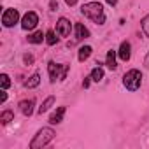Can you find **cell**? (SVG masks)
Instances as JSON below:
<instances>
[{
  "label": "cell",
  "instance_id": "5b68a950",
  "mask_svg": "<svg viewBox=\"0 0 149 149\" xmlns=\"http://www.w3.org/2000/svg\"><path fill=\"white\" fill-rule=\"evenodd\" d=\"M18 19H19V13H18L16 9H7V11L4 13V16H2V23H4V26H7V28L14 26V25L18 23Z\"/></svg>",
  "mask_w": 149,
  "mask_h": 149
},
{
  "label": "cell",
  "instance_id": "83f0119b",
  "mask_svg": "<svg viewBox=\"0 0 149 149\" xmlns=\"http://www.w3.org/2000/svg\"><path fill=\"white\" fill-rule=\"evenodd\" d=\"M107 4H109V6H116V4H118V0H107Z\"/></svg>",
  "mask_w": 149,
  "mask_h": 149
},
{
  "label": "cell",
  "instance_id": "7402d4cb",
  "mask_svg": "<svg viewBox=\"0 0 149 149\" xmlns=\"http://www.w3.org/2000/svg\"><path fill=\"white\" fill-rule=\"evenodd\" d=\"M6 100H7V93H6V90H2V93H0V102L4 104Z\"/></svg>",
  "mask_w": 149,
  "mask_h": 149
},
{
  "label": "cell",
  "instance_id": "484cf974",
  "mask_svg": "<svg viewBox=\"0 0 149 149\" xmlns=\"http://www.w3.org/2000/svg\"><path fill=\"white\" fill-rule=\"evenodd\" d=\"M65 2H67V6H76L77 0H65Z\"/></svg>",
  "mask_w": 149,
  "mask_h": 149
},
{
  "label": "cell",
  "instance_id": "30bf717a",
  "mask_svg": "<svg viewBox=\"0 0 149 149\" xmlns=\"http://www.w3.org/2000/svg\"><path fill=\"white\" fill-rule=\"evenodd\" d=\"M63 116H65V107H58V111L51 114L49 123H51V125H58V123L63 121Z\"/></svg>",
  "mask_w": 149,
  "mask_h": 149
},
{
  "label": "cell",
  "instance_id": "8992f818",
  "mask_svg": "<svg viewBox=\"0 0 149 149\" xmlns=\"http://www.w3.org/2000/svg\"><path fill=\"white\" fill-rule=\"evenodd\" d=\"M37 23H39V16H37L33 11H30V13H26V14L23 16L21 26H23L25 30H33V28L37 26Z\"/></svg>",
  "mask_w": 149,
  "mask_h": 149
},
{
  "label": "cell",
  "instance_id": "8fae6325",
  "mask_svg": "<svg viewBox=\"0 0 149 149\" xmlns=\"http://www.w3.org/2000/svg\"><path fill=\"white\" fill-rule=\"evenodd\" d=\"M86 37H90L88 28H86L84 25L77 23V25H76V39H77V40H81V39H86Z\"/></svg>",
  "mask_w": 149,
  "mask_h": 149
},
{
  "label": "cell",
  "instance_id": "d6986e66",
  "mask_svg": "<svg viewBox=\"0 0 149 149\" xmlns=\"http://www.w3.org/2000/svg\"><path fill=\"white\" fill-rule=\"evenodd\" d=\"M0 83H2V90H7L11 86V79H9L7 74H2V76H0Z\"/></svg>",
  "mask_w": 149,
  "mask_h": 149
},
{
  "label": "cell",
  "instance_id": "52a82bcc",
  "mask_svg": "<svg viewBox=\"0 0 149 149\" xmlns=\"http://www.w3.org/2000/svg\"><path fill=\"white\" fill-rule=\"evenodd\" d=\"M56 33L60 37H67L70 33V21L65 19V18H60L58 23H56Z\"/></svg>",
  "mask_w": 149,
  "mask_h": 149
},
{
  "label": "cell",
  "instance_id": "603a6c76",
  "mask_svg": "<svg viewBox=\"0 0 149 149\" xmlns=\"http://www.w3.org/2000/svg\"><path fill=\"white\" fill-rule=\"evenodd\" d=\"M33 61V56L32 54H25V63H32Z\"/></svg>",
  "mask_w": 149,
  "mask_h": 149
},
{
  "label": "cell",
  "instance_id": "5bb4252c",
  "mask_svg": "<svg viewBox=\"0 0 149 149\" xmlns=\"http://www.w3.org/2000/svg\"><path fill=\"white\" fill-rule=\"evenodd\" d=\"M54 104V97H47L44 102H42V105L39 107V114H42V112H46V111H49V107Z\"/></svg>",
  "mask_w": 149,
  "mask_h": 149
},
{
  "label": "cell",
  "instance_id": "e0dca14e",
  "mask_svg": "<svg viewBox=\"0 0 149 149\" xmlns=\"http://www.w3.org/2000/svg\"><path fill=\"white\" fill-rule=\"evenodd\" d=\"M39 83H40V76H39V74H33V76L26 81V88H37Z\"/></svg>",
  "mask_w": 149,
  "mask_h": 149
},
{
  "label": "cell",
  "instance_id": "ac0fdd59",
  "mask_svg": "<svg viewBox=\"0 0 149 149\" xmlns=\"http://www.w3.org/2000/svg\"><path fill=\"white\" fill-rule=\"evenodd\" d=\"M13 118H14V112L13 111H4L2 114H0V121H2L4 125H7L9 121H13Z\"/></svg>",
  "mask_w": 149,
  "mask_h": 149
},
{
  "label": "cell",
  "instance_id": "ffe728a7",
  "mask_svg": "<svg viewBox=\"0 0 149 149\" xmlns=\"http://www.w3.org/2000/svg\"><path fill=\"white\" fill-rule=\"evenodd\" d=\"M46 42H47L49 46H54V44H56V35H54L53 30H49V32L46 33Z\"/></svg>",
  "mask_w": 149,
  "mask_h": 149
},
{
  "label": "cell",
  "instance_id": "7c38bea8",
  "mask_svg": "<svg viewBox=\"0 0 149 149\" xmlns=\"http://www.w3.org/2000/svg\"><path fill=\"white\" fill-rule=\"evenodd\" d=\"M105 65H107L111 70H114V68L118 67V65H116V51H112V49H111V51L107 53V60H105Z\"/></svg>",
  "mask_w": 149,
  "mask_h": 149
},
{
  "label": "cell",
  "instance_id": "9a60e30c",
  "mask_svg": "<svg viewBox=\"0 0 149 149\" xmlns=\"http://www.w3.org/2000/svg\"><path fill=\"white\" fill-rule=\"evenodd\" d=\"M91 79H93L95 83H100V81L104 79V70H102L100 67H97V68L91 70Z\"/></svg>",
  "mask_w": 149,
  "mask_h": 149
},
{
  "label": "cell",
  "instance_id": "d4e9b609",
  "mask_svg": "<svg viewBox=\"0 0 149 149\" xmlns=\"http://www.w3.org/2000/svg\"><path fill=\"white\" fill-rule=\"evenodd\" d=\"M49 6H51V11H56V9H58V4L54 2V0H53V2H51Z\"/></svg>",
  "mask_w": 149,
  "mask_h": 149
},
{
  "label": "cell",
  "instance_id": "7a4b0ae2",
  "mask_svg": "<svg viewBox=\"0 0 149 149\" xmlns=\"http://www.w3.org/2000/svg\"><path fill=\"white\" fill-rule=\"evenodd\" d=\"M54 130L53 128H42L37 132V135L33 137V140L30 142V149H39V147H44L47 146L53 139H54Z\"/></svg>",
  "mask_w": 149,
  "mask_h": 149
},
{
  "label": "cell",
  "instance_id": "9c48e42d",
  "mask_svg": "<svg viewBox=\"0 0 149 149\" xmlns=\"http://www.w3.org/2000/svg\"><path fill=\"white\" fill-rule=\"evenodd\" d=\"M19 109H21V112H23L25 116H30V114L33 112V98L19 102Z\"/></svg>",
  "mask_w": 149,
  "mask_h": 149
},
{
  "label": "cell",
  "instance_id": "44dd1931",
  "mask_svg": "<svg viewBox=\"0 0 149 149\" xmlns=\"http://www.w3.org/2000/svg\"><path fill=\"white\" fill-rule=\"evenodd\" d=\"M142 32H144L146 37H149V14L142 19Z\"/></svg>",
  "mask_w": 149,
  "mask_h": 149
},
{
  "label": "cell",
  "instance_id": "6da1fadb",
  "mask_svg": "<svg viewBox=\"0 0 149 149\" xmlns=\"http://www.w3.org/2000/svg\"><path fill=\"white\" fill-rule=\"evenodd\" d=\"M81 13H83L86 18H90L91 21H95L97 25H104V23H105L104 7H102V4H98V2H88V4H84V6L81 7Z\"/></svg>",
  "mask_w": 149,
  "mask_h": 149
},
{
  "label": "cell",
  "instance_id": "4316f807",
  "mask_svg": "<svg viewBox=\"0 0 149 149\" xmlns=\"http://www.w3.org/2000/svg\"><path fill=\"white\" fill-rule=\"evenodd\" d=\"M144 65L149 68V53H147V56H146V60H144Z\"/></svg>",
  "mask_w": 149,
  "mask_h": 149
},
{
  "label": "cell",
  "instance_id": "cb8c5ba5",
  "mask_svg": "<svg viewBox=\"0 0 149 149\" xmlns=\"http://www.w3.org/2000/svg\"><path fill=\"white\" fill-rule=\"evenodd\" d=\"M90 79H91V77H84V81H83V86H84V88L90 86Z\"/></svg>",
  "mask_w": 149,
  "mask_h": 149
},
{
  "label": "cell",
  "instance_id": "4fadbf2b",
  "mask_svg": "<svg viewBox=\"0 0 149 149\" xmlns=\"http://www.w3.org/2000/svg\"><path fill=\"white\" fill-rule=\"evenodd\" d=\"M44 39H46V35H44L42 32H35V33H32V35L28 37V42H32V44H40Z\"/></svg>",
  "mask_w": 149,
  "mask_h": 149
},
{
  "label": "cell",
  "instance_id": "2e32d148",
  "mask_svg": "<svg viewBox=\"0 0 149 149\" xmlns=\"http://www.w3.org/2000/svg\"><path fill=\"white\" fill-rule=\"evenodd\" d=\"M90 54H91V47H90V46H83V47L79 49V61L88 60V58H90Z\"/></svg>",
  "mask_w": 149,
  "mask_h": 149
},
{
  "label": "cell",
  "instance_id": "3957f363",
  "mask_svg": "<svg viewBox=\"0 0 149 149\" xmlns=\"http://www.w3.org/2000/svg\"><path fill=\"white\" fill-rule=\"evenodd\" d=\"M123 84L126 86V90H130V91H137V90L140 88V84H142V74H140L137 68L126 72V76L123 77Z\"/></svg>",
  "mask_w": 149,
  "mask_h": 149
},
{
  "label": "cell",
  "instance_id": "ba28073f",
  "mask_svg": "<svg viewBox=\"0 0 149 149\" xmlns=\"http://www.w3.org/2000/svg\"><path fill=\"white\" fill-rule=\"evenodd\" d=\"M130 42H123L121 46H119V51H118V54H119V58L123 60V61H128L130 60V56H132V53H130Z\"/></svg>",
  "mask_w": 149,
  "mask_h": 149
},
{
  "label": "cell",
  "instance_id": "277c9868",
  "mask_svg": "<svg viewBox=\"0 0 149 149\" xmlns=\"http://www.w3.org/2000/svg\"><path fill=\"white\" fill-rule=\"evenodd\" d=\"M47 70H49L51 83H54V81H63L65 76H67V72H68V65H56L54 61H49Z\"/></svg>",
  "mask_w": 149,
  "mask_h": 149
}]
</instances>
